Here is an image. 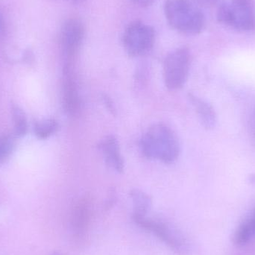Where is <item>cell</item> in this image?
<instances>
[{
    "instance_id": "e0dca14e",
    "label": "cell",
    "mask_w": 255,
    "mask_h": 255,
    "mask_svg": "<svg viewBox=\"0 0 255 255\" xmlns=\"http://www.w3.org/2000/svg\"><path fill=\"white\" fill-rule=\"evenodd\" d=\"M249 133L252 141L255 144V109L253 110L249 122Z\"/></svg>"
},
{
    "instance_id": "ba28073f",
    "label": "cell",
    "mask_w": 255,
    "mask_h": 255,
    "mask_svg": "<svg viewBox=\"0 0 255 255\" xmlns=\"http://www.w3.org/2000/svg\"><path fill=\"white\" fill-rule=\"evenodd\" d=\"M92 210L89 199H80L73 208L70 219L72 232L76 238L85 236L91 224Z\"/></svg>"
},
{
    "instance_id": "5b68a950",
    "label": "cell",
    "mask_w": 255,
    "mask_h": 255,
    "mask_svg": "<svg viewBox=\"0 0 255 255\" xmlns=\"http://www.w3.org/2000/svg\"><path fill=\"white\" fill-rule=\"evenodd\" d=\"M191 64L190 50L186 47L172 51L163 62V79L168 89L175 91L187 82Z\"/></svg>"
},
{
    "instance_id": "7a4b0ae2",
    "label": "cell",
    "mask_w": 255,
    "mask_h": 255,
    "mask_svg": "<svg viewBox=\"0 0 255 255\" xmlns=\"http://www.w3.org/2000/svg\"><path fill=\"white\" fill-rule=\"evenodd\" d=\"M164 13L170 26L182 34L195 35L205 27V16L190 0H166Z\"/></svg>"
},
{
    "instance_id": "8fae6325",
    "label": "cell",
    "mask_w": 255,
    "mask_h": 255,
    "mask_svg": "<svg viewBox=\"0 0 255 255\" xmlns=\"http://www.w3.org/2000/svg\"><path fill=\"white\" fill-rule=\"evenodd\" d=\"M188 98L204 127L207 129L214 128L217 121V114L214 108L208 102L195 94H189Z\"/></svg>"
},
{
    "instance_id": "d6986e66",
    "label": "cell",
    "mask_w": 255,
    "mask_h": 255,
    "mask_svg": "<svg viewBox=\"0 0 255 255\" xmlns=\"http://www.w3.org/2000/svg\"><path fill=\"white\" fill-rule=\"evenodd\" d=\"M5 36V25H4V19L0 14V43L4 40Z\"/></svg>"
},
{
    "instance_id": "30bf717a",
    "label": "cell",
    "mask_w": 255,
    "mask_h": 255,
    "mask_svg": "<svg viewBox=\"0 0 255 255\" xmlns=\"http://www.w3.org/2000/svg\"><path fill=\"white\" fill-rule=\"evenodd\" d=\"M100 149L101 150L107 164L116 172L120 173L123 172L124 169V160L117 138L114 136H106L100 143Z\"/></svg>"
},
{
    "instance_id": "5bb4252c",
    "label": "cell",
    "mask_w": 255,
    "mask_h": 255,
    "mask_svg": "<svg viewBox=\"0 0 255 255\" xmlns=\"http://www.w3.org/2000/svg\"><path fill=\"white\" fill-rule=\"evenodd\" d=\"M58 129V122L54 119L44 120L36 123L34 128L36 136L40 139H47L57 132Z\"/></svg>"
},
{
    "instance_id": "2e32d148",
    "label": "cell",
    "mask_w": 255,
    "mask_h": 255,
    "mask_svg": "<svg viewBox=\"0 0 255 255\" xmlns=\"http://www.w3.org/2000/svg\"><path fill=\"white\" fill-rule=\"evenodd\" d=\"M15 139L8 134L0 135V164L9 158L14 149Z\"/></svg>"
},
{
    "instance_id": "52a82bcc",
    "label": "cell",
    "mask_w": 255,
    "mask_h": 255,
    "mask_svg": "<svg viewBox=\"0 0 255 255\" xmlns=\"http://www.w3.org/2000/svg\"><path fill=\"white\" fill-rule=\"evenodd\" d=\"M83 23L78 19H67L61 30L60 41L64 54L66 68H73V64L85 37Z\"/></svg>"
},
{
    "instance_id": "8992f818",
    "label": "cell",
    "mask_w": 255,
    "mask_h": 255,
    "mask_svg": "<svg viewBox=\"0 0 255 255\" xmlns=\"http://www.w3.org/2000/svg\"><path fill=\"white\" fill-rule=\"evenodd\" d=\"M155 36L152 26L140 20L133 21L124 31L123 44L130 56H142L152 49Z\"/></svg>"
},
{
    "instance_id": "277c9868",
    "label": "cell",
    "mask_w": 255,
    "mask_h": 255,
    "mask_svg": "<svg viewBox=\"0 0 255 255\" xmlns=\"http://www.w3.org/2000/svg\"><path fill=\"white\" fill-rule=\"evenodd\" d=\"M133 221L144 230L153 234L172 251L180 255H187L191 251L188 240L169 223L145 217H133Z\"/></svg>"
},
{
    "instance_id": "ac0fdd59",
    "label": "cell",
    "mask_w": 255,
    "mask_h": 255,
    "mask_svg": "<svg viewBox=\"0 0 255 255\" xmlns=\"http://www.w3.org/2000/svg\"><path fill=\"white\" fill-rule=\"evenodd\" d=\"M195 1L203 7H211L215 4L218 0H195Z\"/></svg>"
},
{
    "instance_id": "4fadbf2b",
    "label": "cell",
    "mask_w": 255,
    "mask_h": 255,
    "mask_svg": "<svg viewBox=\"0 0 255 255\" xmlns=\"http://www.w3.org/2000/svg\"><path fill=\"white\" fill-rule=\"evenodd\" d=\"M130 196L133 205V217H145L151 207V198L138 189L130 192Z\"/></svg>"
},
{
    "instance_id": "44dd1931",
    "label": "cell",
    "mask_w": 255,
    "mask_h": 255,
    "mask_svg": "<svg viewBox=\"0 0 255 255\" xmlns=\"http://www.w3.org/2000/svg\"><path fill=\"white\" fill-rule=\"evenodd\" d=\"M250 178V181H251L252 183H255V174H254V175H252Z\"/></svg>"
},
{
    "instance_id": "9a60e30c",
    "label": "cell",
    "mask_w": 255,
    "mask_h": 255,
    "mask_svg": "<svg viewBox=\"0 0 255 255\" xmlns=\"http://www.w3.org/2000/svg\"><path fill=\"white\" fill-rule=\"evenodd\" d=\"M11 113L13 126H14L15 134L18 136H24L28 130V123H27L25 113L17 106H12Z\"/></svg>"
},
{
    "instance_id": "ffe728a7",
    "label": "cell",
    "mask_w": 255,
    "mask_h": 255,
    "mask_svg": "<svg viewBox=\"0 0 255 255\" xmlns=\"http://www.w3.org/2000/svg\"><path fill=\"white\" fill-rule=\"evenodd\" d=\"M155 0H133V2L136 3V4L142 7H147L152 4Z\"/></svg>"
},
{
    "instance_id": "7c38bea8",
    "label": "cell",
    "mask_w": 255,
    "mask_h": 255,
    "mask_svg": "<svg viewBox=\"0 0 255 255\" xmlns=\"http://www.w3.org/2000/svg\"><path fill=\"white\" fill-rule=\"evenodd\" d=\"M255 237V208L240 223L233 237L234 243L238 247L248 244Z\"/></svg>"
},
{
    "instance_id": "9c48e42d",
    "label": "cell",
    "mask_w": 255,
    "mask_h": 255,
    "mask_svg": "<svg viewBox=\"0 0 255 255\" xmlns=\"http://www.w3.org/2000/svg\"><path fill=\"white\" fill-rule=\"evenodd\" d=\"M80 97L73 69H64L63 80V104L66 112L75 115L80 109Z\"/></svg>"
},
{
    "instance_id": "3957f363",
    "label": "cell",
    "mask_w": 255,
    "mask_h": 255,
    "mask_svg": "<svg viewBox=\"0 0 255 255\" xmlns=\"http://www.w3.org/2000/svg\"><path fill=\"white\" fill-rule=\"evenodd\" d=\"M220 23L240 31L255 28V5L253 0H231L223 3L217 10Z\"/></svg>"
},
{
    "instance_id": "6da1fadb",
    "label": "cell",
    "mask_w": 255,
    "mask_h": 255,
    "mask_svg": "<svg viewBox=\"0 0 255 255\" xmlns=\"http://www.w3.org/2000/svg\"><path fill=\"white\" fill-rule=\"evenodd\" d=\"M141 149L145 157L163 163L175 161L180 154V145L173 130L163 124H156L144 133Z\"/></svg>"
},
{
    "instance_id": "7402d4cb",
    "label": "cell",
    "mask_w": 255,
    "mask_h": 255,
    "mask_svg": "<svg viewBox=\"0 0 255 255\" xmlns=\"http://www.w3.org/2000/svg\"><path fill=\"white\" fill-rule=\"evenodd\" d=\"M73 1H76V2H82V1H85V0H73Z\"/></svg>"
}]
</instances>
